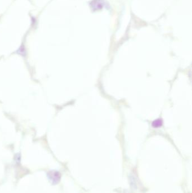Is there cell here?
Here are the masks:
<instances>
[{
  "mask_svg": "<svg viewBox=\"0 0 192 193\" xmlns=\"http://www.w3.org/2000/svg\"><path fill=\"white\" fill-rule=\"evenodd\" d=\"M47 177L52 184H56L61 180V173L56 171H51L47 173Z\"/></svg>",
  "mask_w": 192,
  "mask_h": 193,
  "instance_id": "obj_1",
  "label": "cell"
},
{
  "mask_svg": "<svg viewBox=\"0 0 192 193\" xmlns=\"http://www.w3.org/2000/svg\"><path fill=\"white\" fill-rule=\"evenodd\" d=\"M105 6L103 0H92L90 3V6L93 11L102 9Z\"/></svg>",
  "mask_w": 192,
  "mask_h": 193,
  "instance_id": "obj_2",
  "label": "cell"
},
{
  "mask_svg": "<svg viewBox=\"0 0 192 193\" xmlns=\"http://www.w3.org/2000/svg\"><path fill=\"white\" fill-rule=\"evenodd\" d=\"M162 125V120L160 119L154 120V122H153V123H152L153 127H154V128H158V127H161Z\"/></svg>",
  "mask_w": 192,
  "mask_h": 193,
  "instance_id": "obj_3",
  "label": "cell"
}]
</instances>
